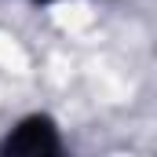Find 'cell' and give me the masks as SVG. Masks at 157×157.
<instances>
[{"label": "cell", "mask_w": 157, "mask_h": 157, "mask_svg": "<svg viewBox=\"0 0 157 157\" xmlns=\"http://www.w3.org/2000/svg\"><path fill=\"white\" fill-rule=\"evenodd\" d=\"M59 150V135L51 128V121L44 117H29L15 128V135L4 143V154H29V157H40V154H55Z\"/></svg>", "instance_id": "obj_1"}]
</instances>
